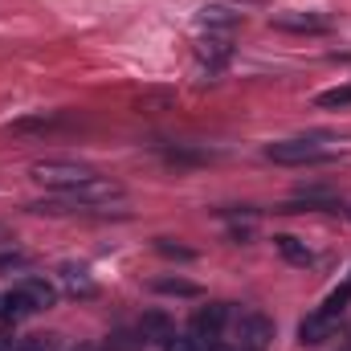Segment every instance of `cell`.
Masks as SVG:
<instances>
[{
    "instance_id": "obj_18",
    "label": "cell",
    "mask_w": 351,
    "mask_h": 351,
    "mask_svg": "<svg viewBox=\"0 0 351 351\" xmlns=\"http://www.w3.org/2000/svg\"><path fill=\"white\" fill-rule=\"evenodd\" d=\"M82 351H86V348H82Z\"/></svg>"
},
{
    "instance_id": "obj_15",
    "label": "cell",
    "mask_w": 351,
    "mask_h": 351,
    "mask_svg": "<svg viewBox=\"0 0 351 351\" xmlns=\"http://www.w3.org/2000/svg\"><path fill=\"white\" fill-rule=\"evenodd\" d=\"M160 290H168V294H196V286H188V282H160Z\"/></svg>"
},
{
    "instance_id": "obj_5",
    "label": "cell",
    "mask_w": 351,
    "mask_h": 351,
    "mask_svg": "<svg viewBox=\"0 0 351 351\" xmlns=\"http://www.w3.org/2000/svg\"><path fill=\"white\" fill-rule=\"evenodd\" d=\"M33 311H37V306L29 302V294H25L21 286L8 290V294H0V315H4L8 323H12V319H25V315H33Z\"/></svg>"
},
{
    "instance_id": "obj_12",
    "label": "cell",
    "mask_w": 351,
    "mask_h": 351,
    "mask_svg": "<svg viewBox=\"0 0 351 351\" xmlns=\"http://www.w3.org/2000/svg\"><path fill=\"white\" fill-rule=\"evenodd\" d=\"M139 348H143V331H139V335H127V331H123V335H114V339L106 343V351H139Z\"/></svg>"
},
{
    "instance_id": "obj_9",
    "label": "cell",
    "mask_w": 351,
    "mask_h": 351,
    "mask_svg": "<svg viewBox=\"0 0 351 351\" xmlns=\"http://www.w3.org/2000/svg\"><path fill=\"white\" fill-rule=\"evenodd\" d=\"M62 278H66V290H70V294H94V282L86 278V269L66 265V269H62Z\"/></svg>"
},
{
    "instance_id": "obj_11",
    "label": "cell",
    "mask_w": 351,
    "mask_h": 351,
    "mask_svg": "<svg viewBox=\"0 0 351 351\" xmlns=\"http://www.w3.org/2000/svg\"><path fill=\"white\" fill-rule=\"evenodd\" d=\"M274 241H278V250H282L290 262H302V265L311 262V250H306V245H298V237H274Z\"/></svg>"
},
{
    "instance_id": "obj_16",
    "label": "cell",
    "mask_w": 351,
    "mask_h": 351,
    "mask_svg": "<svg viewBox=\"0 0 351 351\" xmlns=\"http://www.w3.org/2000/svg\"><path fill=\"white\" fill-rule=\"evenodd\" d=\"M0 241H4V225H0Z\"/></svg>"
},
{
    "instance_id": "obj_13",
    "label": "cell",
    "mask_w": 351,
    "mask_h": 351,
    "mask_svg": "<svg viewBox=\"0 0 351 351\" xmlns=\"http://www.w3.org/2000/svg\"><path fill=\"white\" fill-rule=\"evenodd\" d=\"M245 331H250V339H254V343H265V339L274 335V327H269L265 319H245Z\"/></svg>"
},
{
    "instance_id": "obj_4",
    "label": "cell",
    "mask_w": 351,
    "mask_h": 351,
    "mask_svg": "<svg viewBox=\"0 0 351 351\" xmlns=\"http://www.w3.org/2000/svg\"><path fill=\"white\" fill-rule=\"evenodd\" d=\"M335 319H339V315H331V311H323V306H319L315 315H306V319H302L298 339H302V343H323V339L335 331Z\"/></svg>"
},
{
    "instance_id": "obj_8",
    "label": "cell",
    "mask_w": 351,
    "mask_h": 351,
    "mask_svg": "<svg viewBox=\"0 0 351 351\" xmlns=\"http://www.w3.org/2000/svg\"><path fill=\"white\" fill-rule=\"evenodd\" d=\"M274 25H278V29H298V33H319V29H327L323 16H274Z\"/></svg>"
},
{
    "instance_id": "obj_6",
    "label": "cell",
    "mask_w": 351,
    "mask_h": 351,
    "mask_svg": "<svg viewBox=\"0 0 351 351\" xmlns=\"http://www.w3.org/2000/svg\"><path fill=\"white\" fill-rule=\"evenodd\" d=\"M21 290L29 294V302L37 306V311H45V306H53V298H58V290L45 282V278H25L21 282Z\"/></svg>"
},
{
    "instance_id": "obj_17",
    "label": "cell",
    "mask_w": 351,
    "mask_h": 351,
    "mask_svg": "<svg viewBox=\"0 0 351 351\" xmlns=\"http://www.w3.org/2000/svg\"><path fill=\"white\" fill-rule=\"evenodd\" d=\"M208 351H221V348H208Z\"/></svg>"
},
{
    "instance_id": "obj_1",
    "label": "cell",
    "mask_w": 351,
    "mask_h": 351,
    "mask_svg": "<svg viewBox=\"0 0 351 351\" xmlns=\"http://www.w3.org/2000/svg\"><path fill=\"white\" fill-rule=\"evenodd\" d=\"M33 180L45 188H58V192H78L98 176H94V168L74 164V160H45V164H33Z\"/></svg>"
},
{
    "instance_id": "obj_3",
    "label": "cell",
    "mask_w": 351,
    "mask_h": 351,
    "mask_svg": "<svg viewBox=\"0 0 351 351\" xmlns=\"http://www.w3.org/2000/svg\"><path fill=\"white\" fill-rule=\"evenodd\" d=\"M225 323H229V306H225V302H208V306L196 311L192 331H196V339H217Z\"/></svg>"
},
{
    "instance_id": "obj_14",
    "label": "cell",
    "mask_w": 351,
    "mask_h": 351,
    "mask_svg": "<svg viewBox=\"0 0 351 351\" xmlns=\"http://www.w3.org/2000/svg\"><path fill=\"white\" fill-rule=\"evenodd\" d=\"M164 351H196V339H188V335H168V339H164Z\"/></svg>"
},
{
    "instance_id": "obj_2",
    "label": "cell",
    "mask_w": 351,
    "mask_h": 351,
    "mask_svg": "<svg viewBox=\"0 0 351 351\" xmlns=\"http://www.w3.org/2000/svg\"><path fill=\"white\" fill-rule=\"evenodd\" d=\"M265 156L274 164H323L331 152L323 143H315V139H282V143H269Z\"/></svg>"
},
{
    "instance_id": "obj_10",
    "label": "cell",
    "mask_w": 351,
    "mask_h": 351,
    "mask_svg": "<svg viewBox=\"0 0 351 351\" xmlns=\"http://www.w3.org/2000/svg\"><path fill=\"white\" fill-rule=\"evenodd\" d=\"M12 351H58V335H21Z\"/></svg>"
},
{
    "instance_id": "obj_7",
    "label": "cell",
    "mask_w": 351,
    "mask_h": 351,
    "mask_svg": "<svg viewBox=\"0 0 351 351\" xmlns=\"http://www.w3.org/2000/svg\"><path fill=\"white\" fill-rule=\"evenodd\" d=\"M315 106H323V110H348L351 106V82L348 86H335V90H323V94L315 98Z\"/></svg>"
}]
</instances>
